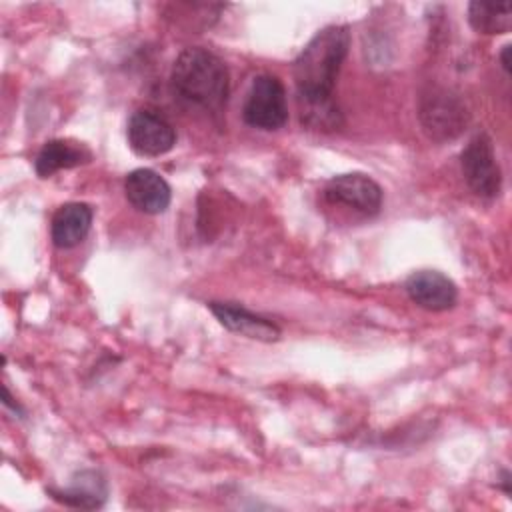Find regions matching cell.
<instances>
[{"label": "cell", "instance_id": "1", "mask_svg": "<svg viewBox=\"0 0 512 512\" xmlns=\"http://www.w3.org/2000/svg\"><path fill=\"white\" fill-rule=\"evenodd\" d=\"M350 48L348 26H326L304 46L292 66L298 102H332L342 62Z\"/></svg>", "mask_w": 512, "mask_h": 512}, {"label": "cell", "instance_id": "2", "mask_svg": "<svg viewBox=\"0 0 512 512\" xmlns=\"http://www.w3.org/2000/svg\"><path fill=\"white\" fill-rule=\"evenodd\" d=\"M170 86L180 102L206 112H220L228 100L230 76L214 52L186 48L174 60Z\"/></svg>", "mask_w": 512, "mask_h": 512}, {"label": "cell", "instance_id": "3", "mask_svg": "<svg viewBox=\"0 0 512 512\" xmlns=\"http://www.w3.org/2000/svg\"><path fill=\"white\" fill-rule=\"evenodd\" d=\"M242 118L258 130H278L288 120L286 92L278 76L260 74L252 80L242 106Z\"/></svg>", "mask_w": 512, "mask_h": 512}, {"label": "cell", "instance_id": "4", "mask_svg": "<svg viewBox=\"0 0 512 512\" xmlns=\"http://www.w3.org/2000/svg\"><path fill=\"white\" fill-rule=\"evenodd\" d=\"M460 166L466 184L480 198H494L502 188V172L496 162L492 138L478 132L462 150Z\"/></svg>", "mask_w": 512, "mask_h": 512}, {"label": "cell", "instance_id": "5", "mask_svg": "<svg viewBox=\"0 0 512 512\" xmlns=\"http://www.w3.org/2000/svg\"><path fill=\"white\" fill-rule=\"evenodd\" d=\"M420 120L434 140H450L468 124V112L458 96L446 90H432L420 100Z\"/></svg>", "mask_w": 512, "mask_h": 512}, {"label": "cell", "instance_id": "6", "mask_svg": "<svg viewBox=\"0 0 512 512\" xmlns=\"http://www.w3.org/2000/svg\"><path fill=\"white\" fill-rule=\"evenodd\" d=\"M324 198L330 204L346 206L362 216H374L382 206V188L370 176L360 172L338 174L326 182Z\"/></svg>", "mask_w": 512, "mask_h": 512}, {"label": "cell", "instance_id": "7", "mask_svg": "<svg viewBox=\"0 0 512 512\" xmlns=\"http://www.w3.org/2000/svg\"><path fill=\"white\" fill-rule=\"evenodd\" d=\"M130 148L140 156H162L176 144V132L172 124L154 110H136L126 126Z\"/></svg>", "mask_w": 512, "mask_h": 512}, {"label": "cell", "instance_id": "8", "mask_svg": "<svg viewBox=\"0 0 512 512\" xmlns=\"http://www.w3.org/2000/svg\"><path fill=\"white\" fill-rule=\"evenodd\" d=\"M404 288L416 306L430 312L448 310L458 300L456 284L438 270H418L410 274Z\"/></svg>", "mask_w": 512, "mask_h": 512}, {"label": "cell", "instance_id": "9", "mask_svg": "<svg viewBox=\"0 0 512 512\" xmlns=\"http://www.w3.org/2000/svg\"><path fill=\"white\" fill-rule=\"evenodd\" d=\"M126 200L144 214H162L172 200L168 182L150 168H136L124 178Z\"/></svg>", "mask_w": 512, "mask_h": 512}, {"label": "cell", "instance_id": "10", "mask_svg": "<svg viewBox=\"0 0 512 512\" xmlns=\"http://www.w3.org/2000/svg\"><path fill=\"white\" fill-rule=\"evenodd\" d=\"M46 492L60 504L82 510H96L108 498L106 478L98 470H80L72 474L68 486L46 488Z\"/></svg>", "mask_w": 512, "mask_h": 512}, {"label": "cell", "instance_id": "11", "mask_svg": "<svg viewBox=\"0 0 512 512\" xmlns=\"http://www.w3.org/2000/svg\"><path fill=\"white\" fill-rule=\"evenodd\" d=\"M208 308L218 318V322L230 332L260 342H274L280 338V328L272 320L262 318L246 310L244 306H238L234 302H210Z\"/></svg>", "mask_w": 512, "mask_h": 512}, {"label": "cell", "instance_id": "12", "mask_svg": "<svg viewBox=\"0 0 512 512\" xmlns=\"http://www.w3.org/2000/svg\"><path fill=\"white\" fill-rule=\"evenodd\" d=\"M92 216V208L84 202L62 204L52 216L50 224V236L54 246L62 250L78 246L90 232Z\"/></svg>", "mask_w": 512, "mask_h": 512}, {"label": "cell", "instance_id": "13", "mask_svg": "<svg viewBox=\"0 0 512 512\" xmlns=\"http://www.w3.org/2000/svg\"><path fill=\"white\" fill-rule=\"evenodd\" d=\"M90 160H92V152L84 144L56 138V140H48L42 146V150L34 160V170L40 178H48L58 170L76 168Z\"/></svg>", "mask_w": 512, "mask_h": 512}, {"label": "cell", "instance_id": "14", "mask_svg": "<svg viewBox=\"0 0 512 512\" xmlns=\"http://www.w3.org/2000/svg\"><path fill=\"white\" fill-rule=\"evenodd\" d=\"M468 22L480 34H506L512 26L510 2H470Z\"/></svg>", "mask_w": 512, "mask_h": 512}, {"label": "cell", "instance_id": "15", "mask_svg": "<svg viewBox=\"0 0 512 512\" xmlns=\"http://www.w3.org/2000/svg\"><path fill=\"white\" fill-rule=\"evenodd\" d=\"M2 404H4L6 408H10L12 412H16V414H22V408H20V404L12 400V396H10V392H8V388H6V386H2Z\"/></svg>", "mask_w": 512, "mask_h": 512}, {"label": "cell", "instance_id": "16", "mask_svg": "<svg viewBox=\"0 0 512 512\" xmlns=\"http://www.w3.org/2000/svg\"><path fill=\"white\" fill-rule=\"evenodd\" d=\"M510 50H512V46L506 44L502 48V54H500V62H502V68H504L506 74H510Z\"/></svg>", "mask_w": 512, "mask_h": 512}]
</instances>
